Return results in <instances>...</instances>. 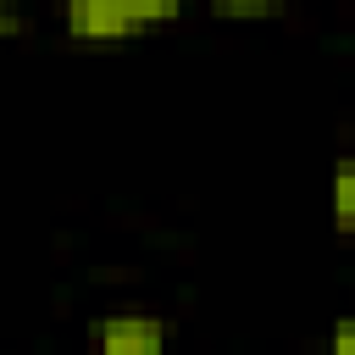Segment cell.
I'll list each match as a JSON object with an SVG mask.
<instances>
[{
  "instance_id": "6da1fadb",
  "label": "cell",
  "mask_w": 355,
  "mask_h": 355,
  "mask_svg": "<svg viewBox=\"0 0 355 355\" xmlns=\"http://www.w3.org/2000/svg\"><path fill=\"white\" fill-rule=\"evenodd\" d=\"M172 327L150 311H116L94 322V355H166Z\"/></svg>"
},
{
  "instance_id": "7a4b0ae2",
  "label": "cell",
  "mask_w": 355,
  "mask_h": 355,
  "mask_svg": "<svg viewBox=\"0 0 355 355\" xmlns=\"http://www.w3.org/2000/svg\"><path fill=\"white\" fill-rule=\"evenodd\" d=\"M61 28L78 44H122L139 33V17L128 0H61Z\"/></svg>"
},
{
  "instance_id": "3957f363",
  "label": "cell",
  "mask_w": 355,
  "mask_h": 355,
  "mask_svg": "<svg viewBox=\"0 0 355 355\" xmlns=\"http://www.w3.org/2000/svg\"><path fill=\"white\" fill-rule=\"evenodd\" d=\"M327 211L338 222V233H355V155H344L333 166V183H327Z\"/></svg>"
},
{
  "instance_id": "277c9868",
  "label": "cell",
  "mask_w": 355,
  "mask_h": 355,
  "mask_svg": "<svg viewBox=\"0 0 355 355\" xmlns=\"http://www.w3.org/2000/svg\"><path fill=\"white\" fill-rule=\"evenodd\" d=\"M128 6H133L139 28H155V22H172V17H183L194 0H128Z\"/></svg>"
},
{
  "instance_id": "5b68a950",
  "label": "cell",
  "mask_w": 355,
  "mask_h": 355,
  "mask_svg": "<svg viewBox=\"0 0 355 355\" xmlns=\"http://www.w3.org/2000/svg\"><path fill=\"white\" fill-rule=\"evenodd\" d=\"M216 17H277L288 0H205Z\"/></svg>"
},
{
  "instance_id": "8992f818",
  "label": "cell",
  "mask_w": 355,
  "mask_h": 355,
  "mask_svg": "<svg viewBox=\"0 0 355 355\" xmlns=\"http://www.w3.org/2000/svg\"><path fill=\"white\" fill-rule=\"evenodd\" d=\"M327 355H355V316H338L327 333Z\"/></svg>"
},
{
  "instance_id": "52a82bcc",
  "label": "cell",
  "mask_w": 355,
  "mask_h": 355,
  "mask_svg": "<svg viewBox=\"0 0 355 355\" xmlns=\"http://www.w3.org/2000/svg\"><path fill=\"white\" fill-rule=\"evenodd\" d=\"M22 22V0H0V39H11Z\"/></svg>"
}]
</instances>
